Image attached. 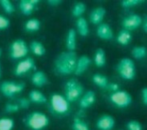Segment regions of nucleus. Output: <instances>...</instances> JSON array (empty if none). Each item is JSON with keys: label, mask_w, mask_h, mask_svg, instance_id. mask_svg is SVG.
Instances as JSON below:
<instances>
[{"label": "nucleus", "mask_w": 147, "mask_h": 130, "mask_svg": "<svg viewBox=\"0 0 147 130\" xmlns=\"http://www.w3.org/2000/svg\"><path fill=\"white\" fill-rule=\"evenodd\" d=\"M77 59L78 56L76 51L61 52L54 62L56 71L62 75H69L74 73Z\"/></svg>", "instance_id": "nucleus-1"}, {"label": "nucleus", "mask_w": 147, "mask_h": 130, "mask_svg": "<svg viewBox=\"0 0 147 130\" xmlns=\"http://www.w3.org/2000/svg\"><path fill=\"white\" fill-rule=\"evenodd\" d=\"M50 120L47 115L39 111L29 113L24 119V124L31 130H43L49 125Z\"/></svg>", "instance_id": "nucleus-2"}, {"label": "nucleus", "mask_w": 147, "mask_h": 130, "mask_svg": "<svg viewBox=\"0 0 147 130\" xmlns=\"http://www.w3.org/2000/svg\"><path fill=\"white\" fill-rule=\"evenodd\" d=\"M84 92V88L82 84L77 79H68L64 87V97L68 100L70 104L79 100Z\"/></svg>", "instance_id": "nucleus-3"}, {"label": "nucleus", "mask_w": 147, "mask_h": 130, "mask_svg": "<svg viewBox=\"0 0 147 130\" xmlns=\"http://www.w3.org/2000/svg\"><path fill=\"white\" fill-rule=\"evenodd\" d=\"M117 71L125 80H133L136 76V66L133 59L125 57L120 59L117 65Z\"/></svg>", "instance_id": "nucleus-4"}, {"label": "nucleus", "mask_w": 147, "mask_h": 130, "mask_svg": "<svg viewBox=\"0 0 147 130\" xmlns=\"http://www.w3.org/2000/svg\"><path fill=\"white\" fill-rule=\"evenodd\" d=\"M50 108L55 114L64 116L70 110V103L63 95L54 93L50 97Z\"/></svg>", "instance_id": "nucleus-5"}, {"label": "nucleus", "mask_w": 147, "mask_h": 130, "mask_svg": "<svg viewBox=\"0 0 147 130\" xmlns=\"http://www.w3.org/2000/svg\"><path fill=\"white\" fill-rule=\"evenodd\" d=\"M29 52V47L23 39L14 40L9 48V55L12 59H21L26 58Z\"/></svg>", "instance_id": "nucleus-6"}, {"label": "nucleus", "mask_w": 147, "mask_h": 130, "mask_svg": "<svg viewBox=\"0 0 147 130\" xmlns=\"http://www.w3.org/2000/svg\"><path fill=\"white\" fill-rule=\"evenodd\" d=\"M109 100L110 102L114 104L117 108H125L132 104L133 98L129 92L125 90L119 89L117 92H112L109 95Z\"/></svg>", "instance_id": "nucleus-7"}, {"label": "nucleus", "mask_w": 147, "mask_h": 130, "mask_svg": "<svg viewBox=\"0 0 147 130\" xmlns=\"http://www.w3.org/2000/svg\"><path fill=\"white\" fill-rule=\"evenodd\" d=\"M25 88V84L22 82H16L11 80L3 81L0 84V92L4 96L12 98L16 95L21 93Z\"/></svg>", "instance_id": "nucleus-8"}, {"label": "nucleus", "mask_w": 147, "mask_h": 130, "mask_svg": "<svg viewBox=\"0 0 147 130\" xmlns=\"http://www.w3.org/2000/svg\"><path fill=\"white\" fill-rule=\"evenodd\" d=\"M33 69H36L35 60L31 57H26L16 64L14 74L16 76H23Z\"/></svg>", "instance_id": "nucleus-9"}, {"label": "nucleus", "mask_w": 147, "mask_h": 130, "mask_svg": "<svg viewBox=\"0 0 147 130\" xmlns=\"http://www.w3.org/2000/svg\"><path fill=\"white\" fill-rule=\"evenodd\" d=\"M143 19L138 14H132L125 16L121 21V26L123 29L131 32L142 26Z\"/></svg>", "instance_id": "nucleus-10"}, {"label": "nucleus", "mask_w": 147, "mask_h": 130, "mask_svg": "<svg viewBox=\"0 0 147 130\" xmlns=\"http://www.w3.org/2000/svg\"><path fill=\"white\" fill-rule=\"evenodd\" d=\"M114 126L115 119L109 114L102 115L96 122V127L99 130H112Z\"/></svg>", "instance_id": "nucleus-11"}, {"label": "nucleus", "mask_w": 147, "mask_h": 130, "mask_svg": "<svg viewBox=\"0 0 147 130\" xmlns=\"http://www.w3.org/2000/svg\"><path fill=\"white\" fill-rule=\"evenodd\" d=\"M91 59L88 55H80V57H78L77 61H76V65L74 74L76 75H83L84 73L87 71L88 68L91 65Z\"/></svg>", "instance_id": "nucleus-12"}, {"label": "nucleus", "mask_w": 147, "mask_h": 130, "mask_svg": "<svg viewBox=\"0 0 147 130\" xmlns=\"http://www.w3.org/2000/svg\"><path fill=\"white\" fill-rule=\"evenodd\" d=\"M79 105L81 108L86 109L92 107L96 102V93L94 91L88 90L84 92L79 100Z\"/></svg>", "instance_id": "nucleus-13"}, {"label": "nucleus", "mask_w": 147, "mask_h": 130, "mask_svg": "<svg viewBox=\"0 0 147 130\" xmlns=\"http://www.w3.org/2000/svg\"><path fill=\"white\" fill-rule=\"evenodd\" d=\"M39 3V0H21L19 4V8L23 15L29 16L34 12L36 5Z\"/></svg>", "instance_id": "nucleus-14"}, {"label": "nucleus", "mask_w": 147, "mask_h": 130, "mask_svg": "<svg viewBox=\"0 0 147 130\" xmlns=\"http://www.w3.org/2000/svg\"><path fill=\"white\" fill-rule=\"evenodd\" d=\"M96 36L100 40H111L113 38V32L112 28L108 24L101 23L96 28Z\"/></svg>", "instance_id": "nucleus-15"}, {"label": "nucleus", "mask_w": 147, "mask_h": 130, "mask_svg": "<svg viewBox=\"0 0 147 130\" xmlns=\"http://www.w3.org/2000/svg\"><path fill=\"white\" fill-rule=\"evenodd\" d=\"M106 15V10L104 7H99L93 9L89 15V20L94 25H99L102 23Z\"/></svg>", "instance_id": "nucleus-16"}, {"label": "nucleus", "mask_w": 147, "mask_h": 130, "mask_svg": "<svg viewBox=\"0 0 147 130\" xmlns=\"http://www.w3.org/2000/svg\"><path fill=\"white\" fill-rule=\"evenodd\" d=\"M32 83L37 88H42L48 83V76L43 71H36L31 78Z\"/></svg>", "instance_id": "nucleus-17"}, {"label": "nucleus", "mask_w": 147, "mask_h": 130, "mask_svg": "<svg viewBox=\"0 0 147 130\" xmlns=\"http://www.w3.org/2000/svg\"><path fill=\"white\" fill-rule=\"evenodd\" d=\"M28 99L30 100L31 102L35 103V104H45L48 100L46 96L42 92L37 89L30 91L29 95H28Z\"/></svg>", "instance_id": "nucleus-18"}, {"label": "nucleus", "mask_w": 147, "mask_h": 130, "mask_svg": "<svg viewBox=\"0 0 147 130\" xmlns=\"http://www.w3.org/2000/svg\"><path fill=\"white\" fill-rule=\"evenodd\" d=\"M76 27L77 29V32L80 36L86 37L89 34V28H88V24L85 18L80 17L78 18L76 21Z\"/></svg>", "instance_id": "nucleus-19"}, {"label": "nucleus", "mask_w": 147, "mask_h": 130, "mask_svg": "<svg viewBox=\"0 0 147 130\" xmlns=\"http://www.w3.org/2000/svg\"><path fill=\"white\" fill-rule=\"evenodd\" d=\"M66 47L68 51H75L76 48V32L74 29H69L66 36Z\"/></svg>", "instance_id": "nucleus-20"}, {"label": "nucleus", "mask_w": 147, "mask_h": 130, "mask_svg": "<svg viewBox=\"0 0 147 130\" xmlns=\"http://www.w3.org/2000/svg\"><path fill=\"white\" fill-rule=\"evenodd\" d=\"M29 49L31 50V51L34 55L39 56V57L44 56L46 53V48L44 47V44L37 40H33L32 42H31Z\"/></svg>", "instance_id": "nucleus-21"}, {"label": "nucleus", "mask_w": 147, "mask_h": 130, "mask_svg": "<svg viewBox=\"0 0 147 130\" xmlns=\"http://www.w3.org/2000/svg\"><path fill=\"white\" fill-rule=\"evenodd\" d=\"M94 63L97 67H105L106 63V54L103 48H97L93 57Z\"/></svg>", "instance_id": "nucleus-22"}, {"label": "nucleus", "mask_w": 147, "mask_h": 130, "mask_svg": "<svg viewBox=\"0 0 147 130\" xmlns=\"http://www.w3.org/2000/svg\"><path fill=\"white\" fill-rule=\"evenodd\" d=\"M132 38H133V36H132L131 32H129L127 30L122 29L120 31L118 35L117 36V42L119 43L120 45L126 46L131 42Z\"/></svg>", "instance_id": "nucleus-23"}, {"label": "nucleus", "mask_w": 147, "mask_h": 130, "mask_svg": "<svg viewBox=\"0 0 147 130\" xmlns=\"http://www.w3.org/2000/svg\"><path fill=\"white\" fill-rule=\"evenodd\" d=\"M40 26H41V23L40 20L36 18H32L27 20V22L24 24V28L26 32H35L40 30Z\"/></svg>", "instance_id": "nucleus-24"}, {"label": "nucleus", "mask_w": 147, "mask_h": 130, "mask_svg": "<svg viewBox=\"0 0 147 130\" xmlns=\"http://www.w3.org/2000/svg\"><path fill=\"white\" fill-rule=\"evenodd\" d=\"M92 82L95 84L96 86L100 88H106V87L109 84V79L107 76L105 75H102L100 73H95L92 75Z\"/></svg>", "instance_id": "nucleus-25"}, {"label": "nucleus", "mask_w": 147, "mask_h": 130, "mask_svg": "<svg viewBox=\"0 0 147 130\" xmlns=\"http://www.w3.org/2000/svg\"><path fill=\"white\" fill-rule=\"evenodd\" d=\"M85 11H86V5L82 2H78V3H75V5L72 7V15L73 17H76L78 19V18L82 17Z\"/></svg>", "instance_id": "nucleus-26"}, {"label": "nucleus", "mask_w": 147, "mask_h": 130, "mask_svg": "<svg viewBox=\"0 0 147 130\" xmlns=\"http://www.w3.org/2000/svg\"><path fill=\"white\" fill-rule=\"evenodd\" d=\"M131 54L135 59H142L146 56V47L144 46H136L132 49Z\"/></svg>", "instance_id": "nucleus-27"}, {"label": "nucleus", "mask_w": 147, "mask_h": 130, "mask_svg": "<svg viewBox=\"0 0 147 130\" xmlns=\"http://www.w3.org/2000/svg\"><path fill=\"white\" fill-rule=\"evenodd\" d=\"M72 130H89V127L84 121L79 117H75L72 124Z\"/></svg>", "instance_id": "nucleus-28"}, {"label": "nucleus", "mask_w": 147, "mask_h": 130, "mask_svg": "<svg viewBox=\"0 0 147 130\" xmlns=\"http://www.w3.org/2000/svg\"><path fill=\"white\" fill-rule=\"evenodd\" d=\"M15 127V121L9 117L0 118V130H12Z\"/></svg>", "instance_id": "nucleus-29"}, {"label": "nucleus", "mask_w": 147, "mask_h": 130, "mask_svg": "<svg viewBox=\"0 0 147 130\" xmlns=\"http://www.w3.org/2000/svg\"><path fill=\"white\" fill-rule=\"evenodd\" d=\"M0 6L2 7L4 12L8 15H11L16 11L14 4L10 0H0Z\"/></svg>", "instance_id": "nucleus-30"}, {"label": "nucleus", "mask_w": 147, "mask_h": 130, "mask_svg": "<svg viewBox=\"0 0 147 130\" xmlns=\"http://www.w3.org/2000/svg\"><path fill=\"white\" fill-rule=\"evenodd\" d=\"M144 1L142 0H123L121 2V6L124 8H129L138 6L139 4L142 3Z\"/></svg>", "instance_id": "nucleus-31"}, {"label": "nucleus", "mask_w": 147, "mask_h": 130, "mask_svg": "<svg viewBox=\"0 0 147 130\" xmlns=\"http://www.w3.org/2000/svg\"><path fill=\"white\" fill-rule=\"evenodd\" d=\"M126 128H127V130H143L142 125L139 121H135V120L128 121Z\"/></svg>", "instance_id": "nucleus-32"}, {"label": "nucleus", "mask_w": 147, "mask_h": 130, "mask_svg": "<svg viewBox=\"0 0 147 130\" xmlns=\"http://www.w3.org/2000/svg\"><path fill=\"white\" fill-rule=\"evenodd\" d=\"M20 109L17 103H7L5 105V111L7 113H16Z\"/></svg>", "instance_id": "nucleus-33"}, {"label": "nucleus", "mask_w": 147, "mask_h": 130, "mask_svg": "<svg viewBox=\"0 0 147 130\" xmlns=\"http://www.w3.org/2000/svg\"><path fill=\"white\" fill-rule=\"evenodd\" d=\"M11 25V21L7 17L0 15V31L7 30Z\"/></svg>", "instance_id": "nucleus-34"}, {"label": "nucleus", "mask_w": 147, "mask_h": 130, "mask_svg": "<svg viewBox=\"0 0 147 130\" xmlns=\"http://www.w3.org/2000/svg\"><path fill=\"white\" fill-rule=\"evenodd\" d=\"M31 101L28 98H26V97H21V98L18 99L17 100V104L18 105L20 106V108L22 109H27L28 108L30 105H31Z\"/></svg>", "instance_id": "nucleus-35"}, {"label": "nucleus", "mask_w": 147, "mask_h": 130, "mask_svg": "<svg viewBox=\"0 0 147 130\" xmlns=\"http://www.w3.org/2000/svg\"><path fill=\"white\" fill-rule=\"evenodd\" d=\"M108 90H109L112 92H117L120 89L119 84L117 83H109L108 86L106 87Z\"/></svg>", "instance_id": "nucleus-36"}, {"label": "nucleus", "mask_w": 147, "mask_h": 130, "mask_svg": "<svg viewBox=\"0 0 147 130\" xmlns=\"http://www.w3.org/2000/svg\"><path fill=\"white\" fill-rule=\"evenodd\" d=\"M141 97H142V101L145 105L147 104V88L145 87L141 91Z\"/></svg>", "instance_id": "nucleus-37"}, {"label": "nucleus", "mask_w": 147, "mask_h": 130, "mask_svg": "<svg viewBox=\"0 0 147 130\" xmlns=\"http://www.w3.org/2000/svg\"><path fill=\"white\" fill-rule=\"evenodd\" d=\"M62 3V1L60 0H48V3L50 4L51 6H58Z\"/></svg>", "instance_id": "nucleus-38"}, {"label": "nucleus", "mask_w": 147, "mask_h": 130, "mask_svg": "<svg viewBox=\"0 0 147 130\" xmlns=\"http://www.w3.org/2000/svg\"><path fill=\"white\" fill-rule=\"evenodd\" d=\"M142 29L145 33H147V17L145 16V19L142 20Z\"/></svg>", "instance_id": "nucleus-39"}, {"label": "nucleus", "mask_w": 147, "mask_h": 130, "mask_svg": "<svg viewBox=\"0 0 147 130\" xmlns=\"http://www.w3.org/2000/svg\"><path fill=\"white\" fill-rule=\"evenodd\" d=\"M1 76H2V65L0 63V79H1Z\"/></svg>", "instance_id": "nucleus-40"}]
</instances>
